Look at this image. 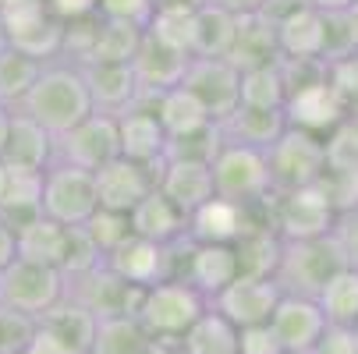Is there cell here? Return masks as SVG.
<instances>
[{"mask_svg":"<svg viewBox=\"0 0 358 354\" xmlns=\"http://www.w3.org/2000/svg\"><path fill=\"white\" fill-rule=\"evenodd\" d=\"M18 114L32 117L36 124H43L50 135H64L68 128H75L78 121H85L92 114V99L82 78V68L71 61H46L39 78L32 82V89L25 92V99L15 107Z\"/></svg>","mask_w":358,"mask_h":354,"instance_id":"obj_1","label":"cell"},{"mask_svg":"<svg viewBox=\"0 0 358 354\" xmlns=\"http://www.w3.org/2000/svg\"><path fill=\"white\" fill-rule=\"evenodd\" d=\"M210 309V301L202 297L188 280L167 276L138 294L135 319L145 326V333L157 344H181V337L192 330V323Z\"/></svg>","mask_w":358,"mask_h":354,"instance_id":"obj_2","label":"cell"},{"mask_svg":"<svg viewBox=\"0 0 358 354\" xmlns=\"http://www.w3.org/2000/svg\"><path fill=\"white\" fill-rule=\"evenodd\" d=\"M334 216H337V198L327 181L294 188V191H273L266 198V220L280 241L327 237L334 227Z\"/></svg>","mask_w":358,"mask_h":354,"instance_id":"obj_3","label":"cell"},{"mask_svg":"<svg viewBox=\"0 0 358 354\" xmlns=\"http://www.w3.org/2000/svg\"><path fill=\"white\" fill-rule=\"evenodd\" d=\"M266 174H270V191H294L320 184L327 177L323 138L287 124L277 135V142L266 149Z\"/></svg>","mask_w":358,"mask_h":354,"instance_id":"obj_4","label":"cell"},{"mask_svg":"<svg viewBox=\"0 0 358 354\" xmlns=\"http://www.w3.org/2000/svg\"><path fill=\"white\" fill-rule=\"evenodd\" d=\"M348 266L341 248L334 237H309V241H284L280 244V259L273 270V280L280 283L284 294H301V297H316L320 287Z\"/></svg>","mask_w":358,"mask_h":354,"instance_id":"obj_5","label":"cell"},{"mask_svg":"<svg viewBox=\"0 0 358 354\" xmlns=\"http://www.w3.org/2000/svg\"><path fill=\"white\" fill-rule=\"evenodd\" d=\"M210 174H213V195L241 202V206H263L273 195L263 149L224 142L217 149V156L210 160Z\"/></svg>","mask_w":358,"mask_h":354,"instance_id":"obj_6","label":"cell"},{"mask_svg":"<svg viewBox=\"0 0 358 354\" xmlns=\"http://www.w3.org/2000/svg\"><path fill=\"white\" fill-rule=\"evenodd\" d=\"M39 209H43V216L57 220L64 227H82L99 209L92 170H82V167H71V163L54 160V163L43 170Z\"/></svg>","mask_w":358,"mask_h":354,"instance_id":"obj_7","label":"cell"},{"mask_svg":"<svg viewBox=\"0 0 358 354\" xmlns=\"http://www.w3.org/2000/svg\"><path fill=\"white\" fill-rule=\"evenodd\" d=\"M61 297H64V273L57 266L15 259L0 270V305L4 309H15V312L39 319Z\"/></svg>","mask_w":358,"mask_h":354,"instance_id":"obj_8","label":"cell"},{"mask_svg":"<svg viewBox=\"0 0 358 354\" xmlns=\"http://www.w3.org/2000/svg\"><path fill=\"white\" fill-rule=\"evenodd\" d=\"M0 18L8 25V39L15 50L36 57V61H57L61 57V39H64V22L50 15L43 0H11L0 8Z\"/></svg>","mask_w":358,"mask_h":354,"instance_id":"obj_9","label":"cell"},{"mask_svg":"<svg viewBox=\"0 0 358 354\" xmlns=\"http://www.w3.org/2000/svg\"><path fill=\"white\" fill-rule=\"evenodd\" d=\"M117 156H121L117 117H107V114H89L85 121H78L75 128L54 138V160L92 170V174Z\"/></svg>","mask_w":358,"mask_h":354,"instance_id":"obj_10","label":"cell"},{"mask_svg":"<svg viewBox=\"0 0 358 354\" xmlns=\"http://www.w3.org/2000/svg\"><path fill=\"white\" fill-rule=\"evenodd\" d=\"M181 85L206 107L210 121H224L241 103V71L224 57H188Z\"/></svg>","mask_w":358,"mask_h":354,"instance_id":"obj_11","label":"cell"},{"mask_svg":"<svg viewBox=\"0 0 358 354\" xmlns=\"http://www.w3.org/2000/svg\"><path fill=\"white\" fill-rule=\"evenodd\" d=\"M280 283L273 276H255V273H241L238 280H231L213 301L210 309L220 312L227 323H234L238 330L245 326H259L270 323L277 301H280Z\"/></svg>","mask_w":358,"mask_h":354,"instance_id":"obj_12","label":"cell"},{"mask_svg":"<svg viewBox=\"0 0 358 354\" xmlns=\"http://www.w3.org/2000/svg\"><path fill=\"white\" fill-rule=\"evenodd\" d=\"M96 316L75 297H61L36 319V344H43L50 354H89L96 337Z\"/></svg>","mask_w":358,"mask_h":354,"instance_id":"obj_13","label":"cell"},{"mask_svg":"<svg viewBox=\"0 0 358 354\" xmlns=\"http://www.w3.org/2000/svg\"><path fill=\"white\" fill-rule=\"evenodd\" d=\"M277 29V50L284 61H323L327 25L323 11L309 0H287L284 11H266Z\"/></svg>","mask_w":358,"mask_h":354,"instance_id":"obj_14","label":"cell"},{"mask_svg":"<svg viewBox=\"0 0 358 354\" xmlns=\"http://www.w3.org/2000/svg\"><path fill=\"white\" fill-rule=\"evenodd\" d=\"M103 266L114 276H121L124 283L145 290L152 283L174 276V244H157V241H145V237L131 234L110 256H103Z\"/></svg>","mask_w":358,"mask_h":354,"instance_id":"obj_15","label":"cell"},{"mask_svg":"<svg viewBox=\"0 0 358 354\" xmlns=\"http://www.w3.org/2000/svg\"><path fill=\"white\" fill-rule=\"evenodd\" d=\"M64 294L82 301L96 319H107V316H135V305H138L142 290L124 283L121 276H114L103 263H99V266H92L82 276H68L64 280Z\"/></svg>","mask_w":358,"mask_h":354,"instance_id":"obj_16","label":"cell"},{"mask_svg":"<svg viewBox=\"0 0 358 354\" xmlns=\"http://www.w3.org/2000/svg\"><path fill=\"white\" fill-rule=\"evenodd\" d=\"M327 326L330 323L316 305V297H301V294H280L270 316V330L277 333L284 354H313Z\"/></svg>","mask_w":358,"mask_h":354,"instance_id":"obj_17","label":"cell"},{"mask_svg":"<svg viewBox=\"0 0 358 354\" xmlns=\"http://www.w3.org/2000/svg\"><path fill=\"white\" fill-rule=\"evenodd\" d=\"M152 96L157 92H142L138 103L117 117V142H121V156L135 160L142 167H157L167 156V131L152 110Z\"/></svg>","mask_w":358,"mask_h":354,"instance_id":"obj_18","label":"cell"},{"mask_svg":"<svg viewBox=\"0 0 358 354\" xmlns=\"http://www.w3.org/2000/svg\"><path fill=\"white\" fill-rule=\"evenodd\" d=\"M178 276L188 280L206 301H213L231 280L241 276L238 248H234V244H220V241H192V237H188L185 270H181Z\"/></svg>","mask_w":358,"mask_h":354,"instance_id":"obj_19","label":"cell"},{"mask_svg":"<svg viewBox=\"0 0 358 354\" xmlns=\"http://www.w3.org/2000/svg\"><path fill=\"white\" fill-rule=\"evenodd\" d=\"M96 202H99V209H114V213H131L138 202L157 188V170L152 167H142L135 160H110L103 163L96 174Z\"/></svg>","mask_w":358,"mask_h":354,"instance_id":"obj_20","label":"cell"},{"mask_svg":"<svg viewBox=\"0 0 358 354\" xmlns=\"http://www.w3.org/2000/svg\"><path fill=\"white\" fill-rule=\"evenodd\" d=\"M89 99H92V114H107V117H121L124 110H131L142 96V85L131 71V64H110V61H89L78 64Z\"/></svg>","mask_w":358,"mask_h":354,"instance_id":"obj_21","label":"cell"},{"mask_svg":"<svg viewBox=\"0 0 358 354\" xmlns=\"http://www.w3.org/2000/svg\"><path fill=\"white\" fill-rule=\"evenodd\" d=\"M266 216V202L263 206H241L231 198H206L202 206L188 216V237L192 241H220V244H234L255 220Z\"/></svg>","mask_w":358,"mask_h":354,"instance_id":"obj_22","label":"cell"},{"mask_svg":"<svg viewBox=\"0 0 358 354\" xmlns=\"http://www.w3.org/2000/svg\"><path fill=\"white\" fill-rule=\"evenodd\" d=\"M284 117H287L291 128H301V131H313V135L327 138V135L348 117V107L334 96V89H330L323 78H316V82H309V85L287 92Z\"/></svg>","mask_w":358,"mask_h":354,"instance_id":"obj_23","label":"cell"},{"mask_svg":"<svg viewBox=\"0 0 358 354\" xmlns=\"http://www.w3.org/2000/svg\"><path fill=\"white\" fill-rule=\"evenodd\" d=\"M188 57L192 54H185V50H178V46H171V43H164L157 36L142 32V43L135 50V57H131V71H135L142 92H164V89L181 85Z\"/></svg>","mask_w":358,"mask_h":354,"instance_id":"obj_24","label":"cell"},{"mask_svg":"<svg viewBox=\"0 0 358 354\" xmlns=\"http://www.w3.org/2000/svg\"><path fill=\"white\" fill-rule=\"evenodd\" d=\"M152 170H157V188L174 202L185 216H192L202 202L213 198L210 163H195V160H160Z\"/></svg>","mask_w":358,"mask_h":354,"instance_id":"obj_25","label":"cell"},{"mask_svg":"<svg viewBox=\"0 0 358 354\" xmlns=\"http://www.w3.org/2000/svg\"><path fill=\"white\" fill-rule=\"evenodd\" d=\"M0 163L15 170H46L54 163V135L32 117L11 110V128L0 149Z\"/></svg>","mask_w":358,"mask_h":354,"instance_id":"obj_26","label":"cell"},{"mask_svg":"<svg viewBox=\"0 0 358 354\" xmlns=\"http://www.w3.org/2000/svg\"><path fill=\"white\" fill-rule=\"evenodd\" d=\"M224 61H231L238 71L263 68V64L280 61L273 18H270L266 11H255V15H238V32H234V43H231V54H227Z\"/></svg>","mask_w":358,"mask_h":354,"instance_id":"obj_27","label":"cell"},{"mask_svg":"<svg viewBox=\"0 0 358 354\" xmlns=\"http://www.w3.org/2000/svg\"><path fill=\"white\" fill-rule=\"evenodd\" d=\"M128 223H131V234H138L145 241H157V244H174V241L188 237V216L160 188H152L128 213Z\"/></svg>","mask_w":358,"mask_h":354,"instance_id":"obj_28","label":"cell"},{"mask_svg":"<svg viewBox=\"0 0 358 354\" xmlns=\"http://www.w3.org/2000/svg\"><path fill=\"white\" fill-rule=\"evenodd\" d=\"M220 138L231 145H248V149H266L277 142V135L287 128L284 110H259V107H245L238 103L224 121H217Z\"/></svg>","mask_w":358,"mask_h":354,"instance_id":"obj_29","label":"cell"},{"mask_svg":"<svg viewBox=\"0 0 358 354\" xmlns=\"http://www.w3.org/2000/svg\"><path fill=\"white\" fill-rule=\"evenodd\" d=\"M39 195H43V170H0V220L22 227L25 220L39 216Z\"/></svg>","mask_w":358,"mask_h":354,"instance_id":"obj_30","label":"cell"},{"mask_svg":"<svg viewBox=\"0 0 358 354\" xmlns=\"http://www.w3.org/2000/svg\"><path fill=\"white\" fill-rule=\"evenodd\" d=\"M64 234L68 227L50 220V216H32L22 227H15V251L18 259L29 263H43V266H57L61 270V256H64Z\"/></svg>","mask_w":358,"mask_h":354,"instance_id":"obj_31","label":"cell"},{"mask_svg":"<svg viewBox=\"0 0 358 354\" xmlns=\"http://www.w3.org/2000/svg\"><path fill=\"white\" fill-rule=\"evenodd\" d=\"M89 354H160V344L135 316H107L96 323Z\"/></svg>","mask_w":358,"mask_h":354,"instance_id":"obj_32","label":"cell"},{"mask_svg":"<svg viewBox=\"0 0 358 354\" xmlns=\"http://www.w3.org/2000/svg\"><path fill=\"white\" fill-rule=\"evenodd\" d=\"M238 32V15L220 4H202L192 18V57H227Z\"/></svg>","mask_w":358,"mask_h":354,"instance_id":"obj_33","label":"cell"},{"mask_svg":"<svg viewBox=\"0 0 358 354\" xmlns=\"http://www.w3.org/2000/svg\"><path fill=\"white\" fill-rule=\"evenodd\" d=\"M152 110H157L167 138H178V135H188L202 124H210V114L199 99L185 89V85H174V89H164L152 96Z\"/></svg>","mask_w":358,"mask_h":354,"instance_id":"obj_34","label":"cell"},{"mask_svg":"<svg viewBox=\"0 0 358 354\" xmlns=\"http://www.w3.org/2000/svg\"><path fill=\"white\" fill-rule=\"evenodd\" d=\"M330 326H358V266H341L316 294Z\"/></svg>","mask_w":358,"mask_h":354,"instance_id":"obj_35","label":"cell"},{"mask_svg":"<svg viewBox=\"0 0 358 354\" xmlns=\"http://www.w3.org/2000/svg\"><path fill=\"white\" fill-rule=\"evenodd\" d=\"M181 354H241L238 351V326L227 323L220 312L206 309L192 330L181 337Z\"/></svg>","mask_w":358,"mask_h":354,"instance_id":"obj_36","label":"cell"},{"mask_svg":"<svg viewBox=\"0 0 358 354\" xmlns=\"http://www.w3.org/2000/svg\"><path fill=\"white\" fill-rule=\"evenodd\" d=\"M241 103L245 107H259V110H284L287 85H284L280 61L241 71Z\"/></svg>","mask_w":358,"mask_h":354,"instance_id":"obj_37","label":"cell"},{"mask_svg":"<svg viewBox=\"0 0 358 354\" xmlns=\"http://www.w3.org/2000/svg\"><path fill=\"white\" fill-rule=\"evenodd\" d=\"M142 25L131 22H110V18H99L96 29V43H92V57L89 61H110V64H131L135 50L142 43ZM85 61V64H89Z\"/></svg>","mask_w":358,"mask_h":354,"instance_id":"obj_38","label":"cell"},{"mask_svg":"<svg viewBox=\"0 0 358 354\" xmlns=\"http://www.w3.org/2000/svg\"><path fill=\"white\" fill-rule=\"evenodd\" d=\"M39 71H43V61L8 46L4 54H0V103L15 110L25 99V92L32 89V82L39 78Z\"/></svg>","mask_w":358,"mask_h":354,"instance_id":"obj_39","label":"cell"},{"mask_svg":"<svg viewBox=\"0 0 358 354\" xmlns=\"http://www.w3.org/2000/svg\"><path fill=\"white\" fill-rule=\"evenodd\" d=\"M224 145L220 138V128L217 121L202 124L188 135H178V138H167V156L164 160H195V163H210L217 156V149Z\"/></svg>","mask_w":358,"mask_h":354,"instance_id":"obj_40","label":"cell"},{"mask_svg":"<svg viewBox=\"0 0 358 354\" xmlns=\"http://www.w3.org/2000/svg\"><path fill=\"white\" fill-rule=\"evenodd\" d=\"M323 82L334 89V96L348 107V114H355L358 110V50L323 61Z\"/></svg>","mask_w":358,"mask_h":354,"instance_id":"obj_41","label":"cell"},{"mask_svg":"<svg viewBox=\"0 0 358 354\" xmlns=\"http://www.w3.org/2000/svg\"><path fill=\"white\" fill-rule=\"evenodd\" d=\"M85 234L92 237V244L99 248V256H110V251L131 237V223H128V213H114V209H96L85 223Z\"/></svg>","mask_w":358,"mask_h":354,"instance_id":"obj_42","label":"cell"},{"mask_svg":"<svg viewBox=\"0 0 358 354\" xmlns=\"http://www.w3.org/2000/svg\"><path fill=\"white\" fill-rule=\"evenodd\" d=\"M99 263H103V256H99V248L85 234V227H68V234H64V256H61L64 280L68 276H82V273H89Z\"/></svg>","mask_w":358,"mask_h":354,"instance_id":"obj_43","label":"cell"},{"mask_svg":"<svg viewBox=\"0 0 358 354\" xmlns=\"http://www.w3.org/2000/svg\"><path fill=\"white\" fill-rule=\"evenodd\" d=\"M36 344V316L0 305V354H18Z\"/></svg>","mask_w":358,"mask_h":354,"instance_id":"obj_44","label":"cell"},{"mask_svg":"<svg viewBox=\"0 0 358 354\" xmlns=\"http://www.w3.org/2000/svg\"><path fill=\"white\" fill-rule=\"evenodd\" d=\"M157 0H96V15L110 22H131V25H149Z\"/></svg>","mask_w":358,"mask_h":354,"instance_id":"obj_45","label":"cell"},{"mask_svg":"<svg viewBox=\"0 0 358 354\" xmlns=\"http://www.w3.org/2000/svg\"><path fill=\"white\" fill-rule=\"evenodd\" d=\"M330 237H334V244L341 248L344 263H348V266H358V206L337 209L334 227H330Z\"/></svg>","mask_w":358,"mask_h":354,"instance_id":"obj_46","label":"cell"},{"mask_svg":"<svg viewBox=\"0 0 358 354\" xmlns=\"http://www.w3.org/2000/svg\"><path fill=\"white\" fill-rule=\"evenodd\" d=\"M238 351L241 354H284V347H280L277 333L270 330V323L238 330Z\"/></svg>","mask_w":358,"mask_h":354,"instance_id":"obj_47","label":"cell"},{"mask_svg":"<svg viewBox=\"0 0 358 354\" xmlns=\"http://www.w3.org/2000/svg\"><path fill=\"white\" fill-rule=\"evenodd\" d=\"M313 354H358V330L355 326H327Z\"/></svg>","mask_w":358,"mask_h":354,"instance_id":"obj_48","label":"cell"},{"mask_svg":"<svg viewBox=\"0 0 358 354\" xmlns=\"http://www.w3.org/2000/svg\"><path fill=\"white\" fill-rule=\"evenodd\" d=\"M50 8V15L61 18V22H71V18H85V15H96V0H43Z\"/></svg>","mask_w":358,"mask_h":354,"instance_id":"obj_49","label":"cell"},{"mask_svg":"<svg viewBox=\"0 0 358 354\" xmlns=\"http://www.w3.org/2000/svg\"><path fill=\"white\" fill-rule=\"evenodd\" d=\"M18 259V251H15V227L8 220H0V270H4L8 263Z\"/></svg>","mask_w":358,"mask_h":354,"instance_id":"obj_50","label":"cell"},{"mask_svg":"<svg viewBox=\"0 0 358 354\" xmlns=\"http://www.w3.org/2000/svg\"><path fill=\"white\" fill-rule=\"evenodd\" d=\"M210 4H220L231 15H255V11H266L270 0H210Z\"/></svg>","mask_w":358,"mask_h":354,"instance_id":"obj_51","label":"cell"},{"mask_svg":"<svg viewBox=\"0 0 358 354\" xmlns=\"http://www.w3.org/2000/svg\"><path fill=\"white\" fill-rule=\"evenodd\" d=\"M309 4H316L320 11H351L358 8V0H309Z\"/></svg>","mask_w":358,"mask_h":354,"instance_id":"obj_52","label":"cell"},{"mask_svg":"<svg viewBox=\"0 0 358 354\" xmlns=\"http://www.w3.org/2000/svg\"><path fill=\"white\" fill-rule=\"evenodd\" d=\"M8 128H11V107H4V103H0V149H4Z\"/></svg>","mask_w":358,"mask_h":354,"instance_id":"obj_53","label":"cell"},{"mask_svg":"<svg viewBox=\"0 0 358 354\" xmlns=\"http://www.w3.org/2000/svg\"><path fill=\"white\" fill-rule=\"evenodd\" d=\"M11 46V39H8V25H4V18H0V54Z\"/></svg>","mask_w":358,"mask_h":354,"instance_id":"obj_54","label":"cell"},{"mask_svg":"<svg viewBox=\"0 0 358 354\" xmlns=\"http://www.w3.org/2000/svg\"><path fill=\"white\" fill-rule=\"evenodd\" d=\"M18 354H50L43 344H32V347H25V351H18Z\"/></svg>","mask_w":358,"mask_h":354,"instance_id":"obj_55","label":"cell"},{"mask_svg":"<svg viewBox=\"0 0 358 354\" xmlns=\"http://www.w3.org/2000/svg\"><path fill=\"white\" fill-rule=\"evenodd\" d=\"M160 354H181L178 344H160Z\"/></svg>","mask_w":358,"mask_h":354,"instance_id":"obj_56","label":"cell"},{"mask_svg":"<svg viewBox=\"0 0 358 354\" xmlns=\"http://www.w3.org/2000/svg\"><path fill=\"white\" fill-rule=\"evenodd\" d=\"M351 206H358V181H355V195H351Z\"/></svg>","mask_w":358,"mask_h":354,"instance_id":"obj_57","label":"cell"},{"mask_svg":"<svg viewBox=\"0 0 358 354\" xmlns=\"http://www.w3.org/2000/svg\"><path fill=\"white\" fill-rule=\"evenodd\" d=\"M0 170H4V163H0Z\"/></svg>","mask_w":358,"mask_h":354,"instance_id":"obj_58","label":"cell"},{"mask_svg":"<svg viewBox=\"0 0 358 354\" xmlns=\"http://www.w3.org/2000/svg\"><path fill=\"white\" fill-rule=\"evenodd\" d=\"M355 117H358V110H355Z\"/></svg>","mask_w":358,"mask_h":354,"instance_id":"obj_59","label":"cell"},{"mask_svg":"<svg viewBox=\"0 0 358 354\" xmlns=\"http://www.w3.org/2000/svg\"><path fill=\"white\" fill-rule=\"evenodd\" d=\"M355 330H358V326H355Z\"/></svg>","mask_w":358,"mask_h":354,"instance_id":"obj_60","label":"cell"}]
</instances>
